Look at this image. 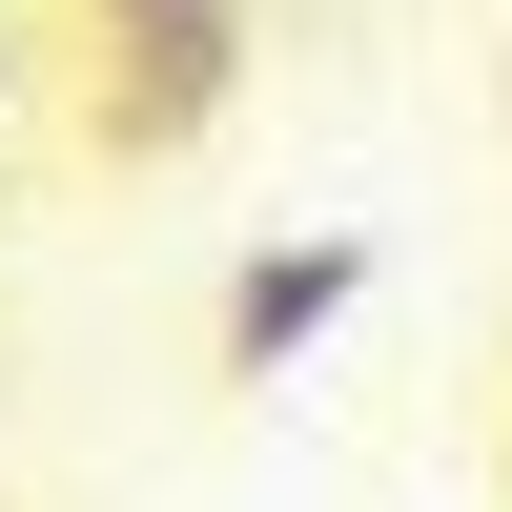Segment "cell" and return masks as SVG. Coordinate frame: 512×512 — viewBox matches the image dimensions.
Listing matches in <instances>:
<instances>
[{"label":"cell","mask_w":512,"mask_h":512,"mask_svg":"<svg viewBox=\"0 0 512 512\" xmlns=\"http://www.w3.org/2000/svg\"><path fill=\"white\" fill-rule=\"evenodd\" d=\"M349 308H369V226H287V246H246V267H226L205 349H226V390H287Z\"/></svg>","instance_id":"obj_1"},{"label":"cell","mask_w":512,"mask_h":512,"mask_svg":"<svg viewBox=\"0 0 512 512\" xmlns=\"http://www.w3.org/2000/svg\"><path fill=\"white\" fill-rule=\"evenodd\" d=\"M226 82H246V0L123 21V62H103V144H185V123H226Z\"/></svg>","instance_id":"obj_2"},{"label":"cell","mask_w":512,"mask_h":512,"mask_svg":"<svg viewBox=\"0 0 512 512\" xmlns=\"http://www.w3.org/2000/svg\"><path fill=\"white\" fill-rule=\"evenodd\" d=\"M123 21H185V0H103V41H123Z\"/></svg>","instance_id":"obj_3"},{"label":"cell","mask_w":512,"mask_h":512,"mask_svg":"<svg viewBox=\"0 0 512 512\" xmlns=\"http://www.w3.org/2000/svg\"><path fill=\"white\" fill-rule=\"evenodd\" d=\"M0 123H21V41H0Z\"/></svg>","instance_id":"obj_4"}]
</instances>
